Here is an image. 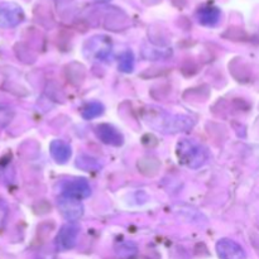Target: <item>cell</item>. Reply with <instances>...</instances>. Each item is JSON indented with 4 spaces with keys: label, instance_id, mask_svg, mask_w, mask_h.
<instances>
[{
    "label": "cell",
    "instance_id": "obj_3",
    "mask_svg": "<svg viewBox=\"0 0 259 259\" xmlns=\"http://www.w3.org/2000/svg\"><path fill=\"white\" fill-rule=\"evenodd\" d=\"M58 210L68 222H75L80 219L83 214V207L80 200L71 199V197H61L58 200Z\"/></svg>",
    "mask_w": 259,
    "mask_h": 259
},
{
    "label": "cell",
    "instance_id": "obj_7",
    "mask_svg": "<svg viewBox=\"0 0 259 259\" xmlns=\"http://www.w3.org/2000/svg\"><path fill=\"white\" fill-rule=\"evenodd\" d=\"M161 128L167 133H177V132H185L190 129L194 124L191 118L184 115H166L162 119Z\"/></svg>",
    "mask_w": 259,
    "mask_h": 259
},
{
    "label": "cell",
    "instance_id": "obj_10",
    "mask_svg": "<svg viewBox=\"0 0 259 259\" xmlns=\"http://www.w3.org/2000/svg\"><path fill=\"white\" fill-rule=\"evenodd\" d=\"M51 156L58 162V163H65L71 157V148L66 142L63 141H53L50 146Z\"/></svg>",
    "mask_w": 259,
    "mask_h": 259
},
{
    "label": "cell",
    "instance_id": "obj_4",
    "mask_svg": "<svg viewBox=\"0 0 259 259\" xmlns=\"http://www.w3.org/2000/svg\"><path fill=\"white\" fill-rule=\"evenodd\" d=\"M217 252L220 259H245L247 254L242 245L230 239H222L217 244Z\"/></svg>",
    "mask_w": 259,
    "mask_h": 259
},
{
    "label": "cell",
    "instance_id": "obj_17",
    "mask_svg": "<svg viewBox=\"0 0 259 259\" xmlns=\"http://www.w3.org/2000/svg\"><path fill=\"white\" fill-rule=\"evenodd\" d=\"M5 217H7V207L3 204H0V225H2L3 222L5 220Z\"/></svg>",
    "mask_w": 259,
    "mask_h": 259
},
{
    "label": "cell",
    "instance_id": "obj_13",
    "mask_svg": "<svg viewBox=\"0 0 259 259\" xmlns=\"http://www.w3.org/2000/svg\"><path fill=\"white\" fill-rule=\"evenodd\" d=\"M76 166L78 168L83 169V171H96L99 168V163L96 162V159L91 158L89 156H81L78 157L77 161H76Z\"/></svg>",
    "mask_w": 259,
    "mask_h": 259
},
{
    "label": "cell",
    "instance_id": "obj_2",
    "mask_svg": "<svg viewBox=\"0 0 259 259\" xmlns=\"http://www.w3.org/2000/svg\"><path fill=\"white\" fill-rule=\"evenodd\" d=\"M24 19V13L22 8L13 3L0 4V27L12 28L19 24Z\"/></svg>",
    "mask_w": 259,
    "mask_h": 259
},
{
    "label": "cell",
    "instance_id": "obj_14",
    "mask_svg": "<svg viewBox=\"0 0 259 259\" xmlns=\"http://www.w3.org/2000/svg\"><path fill=\"white\" fill-rule=\"evenodd\" d=\"M119 68L123 72H132L134 68V57L132 52H125L120 58V63H119Z\"/></svg>",
    "mask_w": 259,
    "mask_h": 259
},
{
    "label": "cell",
    "instance_id": "obj_11",
    "mask_svg": "<svg viewBox=\"0 0 259 259\" xmlns=\"http://www.w3.org/2000/svg\"><path fill=\"white\" fill-rule=\"evenodd\" d=\"M220 19V10L215 7H205L199 12V20L204 25H215Z\"/></svg>",
    "mask_w": 259,
    "mask_h": 259
},
{
    "label": "cell",
    "instance_id": "obj_1",
    "mask_svg": "<svg viewBox=\"0 0 259 259\" xmlns=\"http://www.w3.org/2000/svg\"><path fill=\"white\" fill-rule=\"evenodd\" d=\"M176 153L180 163L185 164L190 168H199L207 159L206 149L201 144L190 141V139H184V141L179 142Z\"/></svg>",
    "mask_w": 259,
    "mask_h": 259
},
{
    "label": "cell",
    "instance_id": "obj_8",
    "mask_svg": "<svg viewBox=\"0 0 259 259\" xmlns=\"http://www.w3.org/2000/svg\"><path fill=\"white\" fill-rule=\"evenodd\" d=\"M96 134H98L99 139L101 142L109 144V146L119 147L124 142V138L120 134V132L114 128V126L109 125V124H100V125L96 126Z\"/></svg>",
    "mask_w": 259,
    "mask_h": 259
},
{
    "label": "cell",
    "instance_id": "obj_6",
    "mask_svg": "<svg viewBox=\"0 0 259 259\" xmlns=\"http://www.w3.org/2000/svg\"><path fill=\"white\" fill-rule=\"evenodd\" d=\"M78 238V228L73 224H67L61 228L56 239V244L60 250H68L75 247Z\"/></svg>",
    "mask_w": 259,
    "mask_h": 259
},
{
    "label": "cell",
    "instance_id": "obj_12",
    "mask_svg": "<svg viewBox=\"0 0 259 259\" xmlns=\"http://www.w3.org/2000/svg\"><path fill=\"white\" fill-rule=\"evenodd\" d=\"M103 111H104L103 105H101L100 103H96V101H94V103H89L83 106L82 110H81V115H82L83 119H88V120H90V119L98 118L99 115H101V114H103Z\"/></svg>",
    "mask_w": 259,
    "mask_h": 259
},
{
    "label": "cell",
    "instance_id": "obj_5",
    "mask_svg": "<svg viewBox=\"0 0 259 259\" xmlns=\"http://www.w3.org/2000/svg\"><path fill=\"white\" fill-rule=\"evenodd\" d=\"M62 192L66 197L81 200L90 196L91 187L90 185H89V182L85 181V180H72V181H67L63 185Z\"/></svg>",
    "mask_w": 259,
    "mask_h": 259
},
{
    "label": "cell",
    "instance_id": "obj_16",
    "mask_svg": "<svg viewBox=\"0 0 259 259\" xmlns=\"http://www.w3.org/2000/svg\"><path fill=\"white\" fill-rule=\"evenodd\" d=\"M12 116L13 114L9 109L0 106V126L7 125V124L10 121V119H12Z\"/></svg>",
    "mask_w": 259,
    "mask_h": 259
},
{
    "label": "cell",
    "instance_id": "obj_15",
    "mask_svg": "<svg viewBox=\"0 0 259 259\" xmlns=\"http://www.w3.org/2000/svg\"><path fill=\"white\" fill-rule=\"evenodd\" d=\"M116 253H118L119 257L121 258H129L132 255H134L137 253V247L133 244V243H123V244L119 245V248L116 249Z\"/></svg>",
    "mask_w": 259,
    "mask_h": 259
},
{
    "label": "cell",
    "instance_id": "obj_9",
    "mask_svg": "<svg viewBox=\"0 0 259 259\" xmlns=\"http://www.w3.org/2000/svg\"><path fill=\"white\" fill-rule=\"evenodd\" d=\"M88 51L90 52V55L95 56L98 60H106V57L110 55V42H109L106 38H93V39L88 43Z\"/></svg>",
    "mask_w": 259,
    "mask_h": 259
},
{
    "label": "cell",
    "instance_id": "obj_18",
    "mask_svg": "<svg viewBox=\"0 0 259 259\" xmlns=\"http://www.w3.org/2000/svg\"><path fill=\"white\" fill-rule=\"evenodd\" d=\"M104 2H105V0H104Z\"/></svg>",
    "mask_w": 259,
    "mask_h": 259
}]
</instances>
